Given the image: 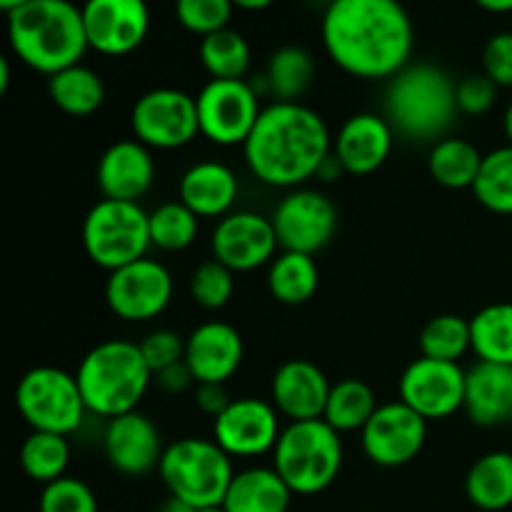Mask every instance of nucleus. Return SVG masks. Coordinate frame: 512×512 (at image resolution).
Here are the masks:
<instances>
[{
  "instance_id": "obj_16",
  "label": "nucleus",
  "mask_w": 512,
  "mask_h": 512,
  "mask_svg": "<svg viewBox=\"0 0 512 512\" xmlns=\"http://www.w3.org/2000/svg\"><path fill=\"white\" fill-rule=\"evenodd\" d=\"M278 245L273 220L263 218L253 210L225 215L215 225L213 240H210L213 260L223 263L233 273H248V270H255L275 260Z\"/></svg>"
},
{
  "instance_id": "obj_23",
  "label": "nucleus",
  "mask_w": 512,
  "mask_h": 512,
  "mask_svg": "<svg viewBox=\"0 0 512 512\" xmlns=\"http://www.w3.org/2000/svg\"><path fill=\"white\" fill-rule=\"evenodd\" d=\"M155 180V163L150 148L138 140H118L98 163V188L105 200L138 203Z\"/></svg>"
},
{
  "instance_id": "obj_15",
  "label": "nucleus",
  "mask_w": 512,
  "mask_h": 512,
  "mask_svg": "<svg viewBox=\"0 0 512 512\" xmlns=\"http://www.w3.org/2000/svg\"><path fill=\"white\" fill-rule=\"evenodd\" d=\"M465 375L458 363L420 355L400 375V400L425 420H443L465 408Z\"/></svg>"
},
{
  "instance_id": "obj_48",
  "label": "nucleus",
  "mask_w": 512,
  "mask_h": 512,
  "mask_svg": "<svg viewBox=\"0 0 512 512\" xmlns=\"http://www.w3.org/2000/svg\"><path fill=\"white\" fill-rule=\"evenodd\" d=\"M158 512H198V510H193V508H190V505H185L183 500L168 498L163 505H160Z\"/></svg>"
},
{
  "instance_id": "obj_28",
  "label": "nucleus",
  "mask_w": 512,
  "mask_h": 512,
  "mask_svg": "<svg viewBox=\"0 0 512 512\" xmlns=\"http://www.w3.org/2000/svg\"><path fill=\"white\" fill-rule=\"evenodd\" d=\"M320 283L318 265L313 255L290 253L283 250L275 255L268 270V288L278 303L283 305H303L315 295Z\"/></svg>"
},
{
  "instance_id": "obj_21",
  "label": "nucleus",
  "mask_w": 512,
  "mask_h": 512,
  "mask_svg": "<svg viewBox=\"0 0 512 512\" xmlns=\"http://www.w3.org/2000/svg\"><path fill=\"white\" fill-rule=\"evenodd\" d=\"M243 338L238 330L228 323H203L185 338V363L198 383H218L238 373L243 363Z\"/></svg>"
},
{
  "instance_id": "obj_33",
  "label": "nucleus",
  "mask_w": 512,
  "mask_h": 512,
  "mask_svg": "<svg viewBox=\"0 0 512 512\" xmlns=\"http://www.w3.org/2000/svg\"><path fill=\"white\" fill-rule=\"evenodd\" d=\"M378 408L380 405L375 403V393L368 383L355 378L340 380L330 390L323 420L335 433H353V430H363Z\"/></svg>"
},
{
  "instance_id": "obj_9",
  "label": "nucleus",
  "mask_w": 512,
  "mask_h": 512,
  "mask_svg": "<svg viewBox=\"0 0 512 512\" xmlns=\"http://www.w3.org/2000/svg\"><path fill=\"white\" fill-rule=\"evenodd\" d=\"M15 405L35 433H53L63 438L75 433L88 413L78 378L50 365L28 370L20 378Z\"/></svg>"
},
{
  "instance_id": "obj_24",
  "label": "nucleus",
  "mask_w": 512,
  "mask_h": 512,
  "mask_svg": "<svg viewBox=\"0 0 512 512\" xmlns=\"http://www.w3.org/2000/svg\"><path fill=\"white\" fill-rule=\"evenodd\" d=\"M463 410L480 428L512 423V365L475 363L465 375Z\"/></svg>"
},
{
  "instance_id": "obj_41",
  "label": "nucleus",
  "mask_w": 512,
  "mask_h": 512,
  "mask_svg": "<svg viewBox=\"0 0 512 512\" xmlns=\"http://www.w3.org/2000/svg\"><path fill=\"white\" fill-rule=\"evenodd\" d=\"M40 512H98V498L78 478H60L40 493Z\"/></svg>"
},
{
  "instance_id": "obj_25",
  "label": "nucleus",
  "mask_w": 512,
  "mask_h": 512,
  "mask_svg": "<svg viewBox=\"0 0 512 512\" xmlns=\"http://www.w3.org/2000/svg\"><path fill=\"white\" fill-rule=\"evenodd\" d=\"M238 190V178L228 165L218 160H203L190 165L180 178V203L193 210L198 218L223 220L238 200Z\"/></svg>"
},
{
  "instance_id": "obj_52",
  "label": "nucleus",
  "mask_w": 512,
  "mask_h": 512,
  "mask_svg": "<svg viewBox=\"0 0 512 512\" xmlns=\"http://www.w3.org/2000/svg\"><path fill=\"white\" fill-rule=\"evenodd\" d=\"M198 512H225L223 508H208V510H198Z\"/></svg>"
},
{
  "instance_id": "obj_47",
  "label": "nucleus",
  "mask_w": 512,
  "mask_h": 512,
  "mask_svg": "<svg viewBox=\"0 0 512 512\" xmlns=\"http://www.w3.org/2000/svg\"><path fill=\"white\" fill-rule=\"evenodd\" d=\"M478 8L488 13H512V0H478Z\"/></svg>"
},
{
  "instance_id": "obj_2",
  "label": "nucleus",
  "mask_w": 512,
  "mask_h": 512,
  "mask_svg": "<svg viewBox=\"0 0 512 512\" xmlns=\"http://www.w3.org/2000/svg\"><path fill=\"white\" fill-rule=\"evenodd\" d=\"M250 173L273 188H298L318 178L333 155L325 120L303 103H270L243 145Z\"/></svg>"
},
{
  "instance_id": "obj_34",
  "label": "nucleus",
  "mask_w": 512,
  "mask_h": 512,
  "mask_svg": "<svg viewBox=\"0 0 512 512\" xmlns=\"http://www.w3.org/2000/svg\"><path fill=\"white\" fill-rule=\"evenodd\" d=\"M70 465L68 438L53 433H30L20 448V468L30 480L45 485L65 478Z\"/></svg>"
},
{
  "instance_id": "obj_18",
  "label": "nucleus",
  "mask_w": 512,
  "mask_h": 512,
  "mask_svg": "<svg viewBox=\"0 0 512 512\" xmlns=\"http://www.w3.org/2000/svg\"><path fill=\"white\" fill-rule=\"evenodd\" d=\"M88 45L103 55H125L143 45L150 10L143 0H90L83 5Z\"/></svg>"
},
{
  "instance_id": "obj_11",
  "label": "nucleus",
  "mask_w": 512,
  "mask_h": 512,
  "mask_svg": "<svg viewBox=\"0 0 512 512\" xmlns=\"http://www.w3.org/2000/svg\"><path fill=\"white\" fill-rule=\"evenodd\" d=\"M130 128L145 148H183L200 133L198 105L193 95L178 88L148 90L135 100Z\"/></svg>"
},
{
  "instance_id": "obj_22",
  "label": "nucleus",
  "mask_w": 512,
  "mask_h": 512,
  "mask_svg": "<svg viewBox=\"0 0 512 512\" xmlns=\"http://www.w3.org/2000/svg\"><path fill=\"white\" fill-rule=\"evenodd\" d=\"M393 150V125L385 115L358 113L343 123L333 140V155L350 175H370Z\"/></svg>"
},
{
  "instance_id": "obj_19",
  "label": "nucleus",
  "mask_w": 512,
  "mask_h": 512,
  "mask_svg": "<svg viewBox=\"0 0 512 512\" xmlns=\"http://www.w3.org/2000/svg\"><path fill=\"white\" fill-rule=\"evenodd\" d=\"M165 448L168 445H163V435L155 428L153 420L138 410L108 420L103 450L108 463L118 473L138 478V475H148L150 470H158Z\"/></svg>"
},
{
  "instance_id": "obj_10",
  "label": "nucleus",
  "mask_w": 512,
  "mask_h": 512,
  "mask_svg": "<svg viewBox=\"0 0 512 512\" xmlns=\"http://www.w3.org/2000/svg\"><path fill=\"white\" fill-rule=\"evenodd\" d=\"M200 133L215 145H245L258 123V90L245 80H208L195 95Z\"/></svg>"
},
{
  "instance_id": "obj_45",
  "label": "nucleus",
  "mask_w": 512,
  "mask_h": 512,
  "mask_svg": "<svg viewBox=\"0 0 512 512\" xmlns=\"http://www.w3.org/2000/svg\"><path fill=\"white\" fill-rule=\"evenodd\" d=\"M230 403H233V400H230L225 385H218V383L195 385V405H198L205 415H210L213 420L218 418V415H223Z\"/></svg>"
},
{
  "instance_id": "obj_26",
  "label": "nucleus",
  "mask_w": 512,
  "mask_h": 512,
  "mask_svg": "<svg viewBox=\"0 0 512 512\" xmlns=\"http://www.w3.org/2000/svg\"><path fill=\"white\" fill-rule=\"evenodd\" d=\"M293 490L275 473V468H245L235 473L228 493L225 512H288Z\"/></svg>"
},
{
  "instance_id": "obj_40",
  "label": "nucleus",
  "mask_w": 512,
  "mask_h": 512,
  "mask_svg": "<svg viewBox=\"0 0 512 512\" xmlns=\"http://www.w3.org/2000/svg\"><path fill=\"white\" fill-rule=\"evenodd\" d=\"M175 18L190 33L208 38L228 28L233 18V5L228 0H180L175 5Z\"/></svg>"
},
{
  "instance_id": "obj_30",
  "label": "nucleus",
  "mask_w": 512,
  "mask_h": 512,
  "mask_svg": "<svg viewBox=\"0 0 512 512\" xmlns=\"http://www.w3.org/2000/svg\"><path fill=\"white\" fill-rule=\"evenodd\" d=\"M315 78L313 55L298 45H285L275 50L265 70V90L275 103H298Z\"/></svg>"
},
{
  "instance_id": "obj_43",
  "label": "nucleus",
  "mask_w": 512,
  "mask_h": 512,
  "mask_svg": "<svg viewBox=\"0 0 512 512\" xmlns=\"http://www.w3.org/2000/svg\"><path fill=\"white\" fill-rule=\"evenodd\" d=\"M498 85L488 78L485 73H473L468 78H463L455 90V98H458V110L465 115H483L498 100Z\"/></svg>"
},
{
  "instance_id": "obj_3",
  "label": "nucleus",
  "mask_w": 512,
  "mask_h": 512,
  "mask_svg": "<svg viewBox=\"0 0 512 512\" xmlns=\"http://www.w3.org/2000/svg\"><path fill=\"white\" fill-rule=\"evenodd\" d=\"M8 40L28 68L48 78L80 65L90 48L83 8H75L68 0H23L20 10L8 15Z\"/></svg>"
},
{
  "instance_id": "obj_12",
  "label": "nucleus",
  "mask_w": 512,
  "mask_h": 512,
  "mask_svg": "<svg viewBox=\"0 0 512 512\" xmlns=\"http://www.w3.org/2000/svg\"><path fill=\"white\" fill-rule=\"evenodd\" d=\"M270 220L280 248L290 253L315 255L338 230V210L333 200L310 188H298L285 195Z\"/></svg>"
},
{
  "instance_id": "obj_1",
  "label": "nucleus",
  "mask_w": 512,
  "mask_h": 512,
  "mask_svg": "<svg viewBox=\"0 0 512 512\" xmlns=\"http://www.w3.org/2000/svg\"><path fill=\"white\" fill-rule=\"evenodd\" d=\"M413 20L395 0H335L323 15V43L355 78H395L410 65Z\"/></svg>"
},
{
  "instance_id": "obj_31",
  "label": "nucleus",
  "mask_w": 512,
  "mask_h": 512,
  "mask_svg": "<svg viewBox=\"0 0 512 512\" xmlns=\"http://www.w3.org/2000/svg\"><path fill=\"white\" fill-rule=\"evenodd\" d=\"M48 95L63 113L83 118V115H93L103 105L105 85L95 70L73 65V68L50 75Z\"/></svg>"
},
{
  "instance_id": "obj_32",
  "label": "nucleus",
  "mask_w": 512,
  "mask_h": 512,
  "mask_svg": "<svg viewBox=\"0 0 512 512\" xmlns=\"http://www.w3.org/2000/svg\"><path fill=\"white\" fill-rule=\"evenodd\" d=\"M473 353L483 363L512 365V303L485 305L470 320Z\"/></svg>"
},
{
  "instance_id": "obj_37",
  "label": "nucleus",
  "mask_w": 512,
  "mask_h": 512,
  "mask_svg": "<svg viewBox=\"0 0 512 512\" xmlns=\"http://www.w3.org/2000/svg\"><path fill=\"white\" fill-rule=\"evenodd\" d=\"M473 193L483 208L512 215V145H503L485 155Z\"/></svg>"
},
{
  "instance_id": "obj_14",
  "label": "nucleus",
  "mask_w": 512,
  "mask_h": 512,
  "mask_svg": "<svg viewBox=\"0 0 512 512\" xmlns=\"http://www.w3.org/2000/svg\"><path fill=\"white\" fill-rule=\"evenodd\" d=\"M425 438H428V420L408 408L403 400L380 405L370 423L360 430L365 455L380 468L408 465L420 455Z\"/></svg>"
},
{
  "instance_id": "obj_42",
  "label": "nucleus",
  "mask_w": 512,
  "mask_h": 512,
  "mask_svg": "<svg viewBox=\"0 0 512 512\" xmlns=\"http://www.w3.org/2000/svg\"><path fill=\"white\" fill-rule=\"evenodd\" d=\"M138 345L153 375L163 373V370L185 360V340L175 330H153Z\"/></svg>"
},
{
  "instance_id": "obj_7",
  "label": "nucleus",
  "mask_w": 512,
  "mask_h": 512,
  "mask_svg": "<svg viewBox=\"0 0 512 512\" xmlns=\"http://www.w3.org/2000/svg\"><path fill=\"white\" fill-rule=\"evenodd\" d=\"M160 480L170 498L183 500L193 510L220 508L235 478L230 455L215 440L183 438L165 448Z\"/></svg>"
},
{
  "instance_id": "obj_44",
  "label": "nucleus",
  "mask_w": 512,
  "mask_h": 512,
  "mask_svg": "<svg viewBox=\"0 0 512 512\" xmlns=\"http://www.w3.org/2000/svg\"><path fill=\"white\" fill-rule=\"evenodd\" d=\"M483 73L498 88H512V33H498L483 50Z\"/></svg>"
},
{
  "instance_id": "obj_38",
  "label": "nucleus",
  "mask_w": 512,
  "mask_h": 512,
  "mask_svg": "<svg viewBox=\"0 0 512 512\" xmlns=\"http://www.w3.org/2000/svg\"><path fill=\"white\" fill-rule=\"evenodd\" d=\"M198 215L180 200L163 203L150 213V240L163 250H185L198 238Z\"/></svg>"
},
{
  "instance_id": "obj_29",
  "label": "nucleus",
  "mask_w": 512,
  "mask_h": 512,
  "mask_svg": "<svg viewBox=\"0 0 512 512\" xmlns=\"http://www.w3.org/2000/svg\"><path fill=\"white\" fill-rule=\"evenodd\" d=\"M483 158L485 155H480V150L470 140L443 138L430 150L428 168L435 183L443 185V188L473 190Z\"/></svg>"
},
{
  "instance_id": "obj_49",
  "label": "nucleus",
  "mask_w": 512,
  "mask_h": 512,
  "mask_svg": "<svg viewBox=\"0 0 512 512\" xmlns=\"http://www.w3.org/2000/svg\"><path fill=\"white\" fill-rule=\"evenodd\" d=\"M8 85H10V63L8 58L0 55V95L8 93Z\"/></svg>"
},
{
  "instance_id": "obj_35",
  "label": "nucleus",
  "mask_w": 512,
  "mask_h": 512,
  "mask_svg": "<svg viewBox=\"0 0 512 512\" xmlns=\"http://www.w3.org/2000/svg\"><path fill=\"white\" fill-rule=\"evenodd\" d=\"M200 63L213 80H243L250 68L248 40L230 28L208 35L200 40Z\"/></svg>"
},
{
  "instance_id": "obj_20",
  "label": "nucleus",
  "mask_w": 512,
  "mask_h": 512,
  "mask_svg": "<svg viewBox=\"0 0 512 512\" xmlns=\"http://www.w3.org/2000/svg\"><path fill=\"white\" fill-rule=\"evenodd\" d=\"M333 385L328 383L323 370L310 360H288L273 375L270 395L280 415L290 423L305 420H323Z\"/></svg>"
},
{
  "instance_id": "obj_17",
  "label": "nucleus",
  "mask_w": 512,
  "mask_h": 512,
  "mask_svg": "<svg viewBox=\"0 0 512 512\" xmlns=\"http://www.w3.org/2000/svg\"><path fill=\"white\" fill-rule=\"evenodd\" d=\"M275 405L258 398H240L213 420V440L230 458H258L275 450L280 438Z\"/></svg>"
},
{
  "instance_id": "obj_51",
  "label": "nucleus",
  "mask_w": 512,
  "mask_h": 512,
  "mask_svg": "<svg viewBox=\"0 0 512 512\" xmlns=\"http://www.w3.org/2000/svg\"><path fill=\"white\" fill-rule=\"evenodd\" d=\"M503 125H505V135H508V140H510V145H512V103H510V108L505 110Z\"/></svg>"
},
{
  "instance_id": "obj_36",
  "label": "nucleus",
  "mask_w": 512,
  "mask_h": 512,
  "mask_svg": "<svg viewBox=\"0 0 512 512\" xmlns=\"http://www.w3.org/2000/svg\"><path fill=\"white\" fill-rule=\"evenodd\" d=\"M420 353L423 358L440 360V363H458L468 350H473L470 338V320L460 315H438L428 320L420 330Z\"/></svg>"
},
{
  "instance_id": "obj_27",
  "label": "nucleus",
  "mask_w": 512,
  "mask_h": 512,
  "mask_svg": "<svg viewBox=\"0 0 512 512\" xmlns=\"http://www.w3.org/2000/svg\"><path fill=\"white\" fill-rule=\"evenodd\" d=\"M465 495L475 508L500 512L512 505V453L483 455L473 463L465 478Z\"/></svg>"
},
{
  "instance_id": "obj_6",
  "label": "nucleus",
  "mask_w": 512,
  "mask_h": 512,
  "mask_svg": "<svg viewBox=\"0 0 512 512\" xmlns=\"http://www.w3.org/2000/svg\"><path fill=\"white\" fill-rule=\"evenodd\" d=\"M273 468L293 495H318L338 480L343 443L325 420L285 425L273 450Z\"/></svg>"
},
{
  "instance_id": "obj_39",
  "label": "nucleus",
  "mask_w": 512,
  "mask_h": 512,
  "mask_svg": "<svg viewBox=\"0 0 512 512\" xmlns=\"http://www.w3.org/2000/svg\"><path fill=\"white\" fill-rule=\"evenodd\" d=\"M235 290L233 270L225 268L218 260L198 265L190 278V295L205 310H220L230 303Z\"/></svg>"
},
{
  "instance_id": "obj_8",
  "label": "nucleus",
  "mask_w": 512,
  "mask_h": 512,
  "mask_svg": "<svg viewBox=\"0 0 512 512\" xmlns=\"http://www.w3.org/2000/svg\"><path fill=\"white\" fill-rule=\"evenodd\" d=\"M150 240V213L140 203L100 200L83 220V248L98 268L115 270L143 260Z\"/></svg>"
},
{
  "instance_id": "obj_5",
  "label": "nucleus",
  "mask_w": 512,
  "mask_h": 512,
  "mask_svg": "<svg viewBox=\"0 0 512 512\" xmlns=\"http://www.w3.org/2000/svg\"><path fill=\"white\" fill-rule=\"evenodd\" d=\"M75 378L88 413L113 420L135 413L148 393L153 370L145 363L138 343L105 340L80 360Z\"/></svg>"
},
{
  "instance_id": "obj_50",
  "label": "nucleus",
  "mask_w": 512,
  "mask_h": 512,
  "mask_svg": "<svg viewBox=\"0 0 512 512\" xmlns=\"http://www.w3.org/2000/svg\"><path fill=\"white\" fill-rule=\"evenodd\" d=\"M270 5H273L270 0H238L240 10H265Z\"/></svg>"
},
{
  "instance_id": "obj_4",
  "label": "nucleus",
  "mask_w": 512,
  "mask_h": 512,
  "mask_svg": "<svg viewBox=\"0 0 512 512\" xmlns=\"http://www.w3.org/2000/svg\"><path fill=\"white\" fill-rule=\"evenodd\" d=\"M455 90L458 83L443 68L410 63L385 88V120L405 138L438 140L458 115Z\"/></svg>"
},
{
  "instance_id": "obj_46",
  "label": "nucleus",
  "mask_w": 512,
  "mask_h": 512,
  "mask_svg": "<svg viewBox=\"0 0 512 512\" xmlns=\"http://www.w3.org/2000/svg\"><path fill=\"white\" fill-rule=\"evenodd\" d=\"M160 383V388L165 390V393H185V390L190 388V385H198V380H195V375L190 373L188 363H178L173 365V368L163 370V373L155 375Z\"/></svg>"
},
{
  "instance_id": "obj_13",
  "label": "nucleus",
  "mask_w": 512,
  "mask_h": 512,
  "mask_svg": "<svg viewBox=\"0 0 512 512\" xmlns=\"http://www.w3.org/2000/svg\"><path fill=\"white\" fill-rule=\"evenodd\" d=\"M105 300L120 320H153L173 300V275L155 260H135L110 273L105 283Z\"/></svg>"
}]
</instances>
